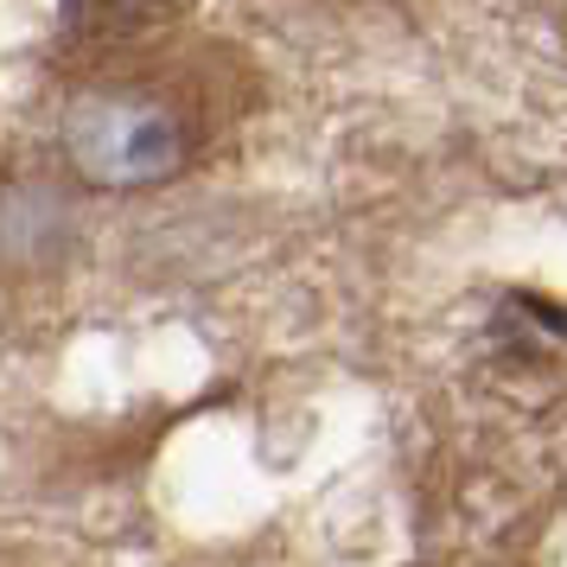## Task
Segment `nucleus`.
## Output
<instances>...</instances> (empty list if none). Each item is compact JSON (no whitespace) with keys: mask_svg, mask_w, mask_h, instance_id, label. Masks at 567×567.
Here are the masks:
<instances>
[{"mask_svg":"<svg viewBox=\"0 0 567 567\" xmlns=\"http://www.w3.org/2000/svg\"><path fill=\"white\" fill-rule=\"evenodd\" d=\"M64 159L103 192H141L185 166V122L141 90H83L64 109Z\"/></svg>","mask_w":567,"mask_h":567,"instance_id":"nucleus-1","label":"nucleus"},{"mask_svg":"<svg viewBox=\"0 0 567 567\" xmlns=\"http://www.w3.org/2000/svg\"><path fill=\"white\" fill-rule=\"evenodd\" d=\"M173 13V0H64V27L83 39H128Z\"/></svg>","mask_w":567,"mask_h":567,"instance_id":"nucleus-2","label":"nucleus"}]
</instances>
